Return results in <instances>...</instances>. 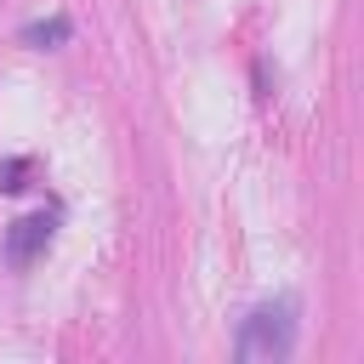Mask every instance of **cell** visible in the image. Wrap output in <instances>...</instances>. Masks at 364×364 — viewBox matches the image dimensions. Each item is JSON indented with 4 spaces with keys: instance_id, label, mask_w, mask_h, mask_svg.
<instances>
[{
    "instance_id": "1",
    "label": "cell",
    "mask_w": 364,
    "mask_h": 364,
    "mask_svg": "<svg viewBox=\"0 0 364 364\" xmlns=\"http://www.w3.org/2000/svg\"><path fill=\"white\" fill-rule=\"evenodd\" d=\"M296 313H301V307H296V296L256 301V307L239 318V341H233V353H239L245 364H256V358H267V364L290 358V353H296V330H301V318H296Z\"/></svg>"
},
{
    "instance_id": "3",
    "label": "cell",
    "mask_w": 364,
    "mask_h": 364,
    "mask_svg": "<svg viewBox=\"0 0 364 364\" xmlns=\"http://www.w3.org/2000/svg\"><path fill=\"white\" fill-rule=\"evenodd\" d=\"M28 51H57V46H68L74 40V23L63 17V11H51V17H40V23H23V34H17Z\"/></svg>"
},
{
    "instance_id": "2",
    "label": "cell",
    "mask_w": 364,
    "mask_h": 364,
    "mask_svg": "<svg viewBox=\"0 0 364 364\" xmlns=\"http://www.w3.org/2000/svg\"><path fill=\"white\" fill-rule=\"evenodd\" d=\"M51 239H57V210H28V216H17L6 228L0 256H6V267H28V262H40L51 250Z\"/></svg>"
},
{
    "instance_id": "4",
    "label": "cell",
    "mask_w": 364,
    "mask_h": 364,
    "mask_svg": "<svg viewBox=\"0 0 364 364\" xmlns=\"http://www.w3.org/2000/svg\"><path fill=\"white\" fill-rule=\"evenodd\" d=\"M28 176H34V159H0V193H23L28 188Z\"/></svg>"
}]
</instances>
